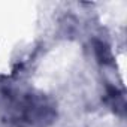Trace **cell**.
<instances>
[{
  "label": "cell",
  "instance_id": "1",
  "mask_svg": "<svg viewBox=\"0 0 127 127\" xmlns=\"http://www.w3.org/2000/svg\"><path fill=\"white\" fill-rule=\"evenodd\" d=\"M94 51H96L97 58L103 63V64H109V63H112V55H111V51H109L106 43L96 40L94 42Z\"/></svg>",
  "mask_w": 127,
  "mask_h": 127
}]
</instances>
